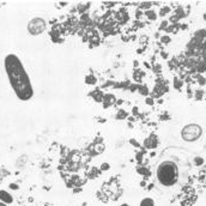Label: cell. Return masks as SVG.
<instances>
[{
	"label": "cell",
	"instance_id": "obj_2",
	"mask_svg": "<svg viewBox=\"0 0 206 206\" xmlns=\"http://www.w3.org/2000/svg\"><path fill=\"white\" fill-rule=\"evenodd\" d=\"M157 179L160 184L165 187H171L177 182L179 179V168L174 162L167 160L158 165L157 169Z\"/></svg>",
	"mask_w": 206,
	"mask_h": 206
},
{
	"label": "cell",
	"instance_id": "obj_10",
	"mask_svg": "<svg viewBox=\"0 0 206 206\" xmlns=\"http://www.w3.org/2000/svg\"><path fill=\"white\" fill-rule=\"evenodd\" d=\"M127 116V113L126 112H122V110H119V113H117V115H116V119H125Z\"/></svg>",
	"mask_w": 206,
	"mask_h": 206
},
{
	"label": "cell",
	"instance_id": "obj_17",
	"mask_svg": "<svg viewBox=\"0 0 206 206\" xmlns=\"http://www.w3.org/2000/svg\"><path fill=\"white\" fill-rule=\"evenodd\" d=\"M168 11H169V8H168V7L163 8V10L160 11V16H164V13H165V12H168Z\"/></svg>",
	"mask_w": 206,
	"mask_h": 206
},
{
	"label": "cell",
	"instance_id": "obj_12",
	"mask_svg": "<svg viewBox=\"0 0 206 206\" xmlns=\"http://www.w3.org/2000/svg\"><path fill=\"white\" fill-rule=\"evenodd\" d=\"M160 40H162L163 43H168V42H170V37H169V36H163Z\"/></svg>",
	"mask_w": 206,
	"mask_h": 206
},
{
	"label": "cell",
	"instance_id": "obj_20",
	"mask_svg": "<svg viewBox=\"0 0 206 206\" xmlns=\"http://www.w3.org/2000/svg\"><path fill=\"white\" fill-rule=\"evenodd\" d=\"M122 206H128V205H126V204H125V205H122Z\"/></svg>",
	"mask_w": 206,
	"mask_h": 206
},
{
	"label": "cell",
	"instance_id": "obj_1",
	"mask_svg": "<svg viewBox=\"0 0 206 206\" xmlns=\"http://www.w3.org/2000/svg\"><path fill=\"white\" fill-rule=\"evenodd\" d=\"M4 66L16 96L21 101H29L32 98L34 88L21 59L15 54H8L5 56Z\"/></svg>",
	"mask_w": 206,
	"mask_h": 206
},
{
	"label": "cell",
	"instance_id": "obj_14",
	"mask_svg": "<svg viewBox=\"0 0 206 206\" xmlns=\"http://www.w3.org/2000/svg\"><path fill=\"white\" fill-rule=\"evenodd\" d=\"M101 169H102V170H108V169H109V164H108V163H103V164L101 165Z\"/></svg>",
	"mask_w": 206,
	"mask_h": 206
},
{
	"label": "cell",
	"instance_id": "obj_11",
	"mask_svg": "<svg viewBox=\"0 0 206 206\" xmlns=\"http://www.w3.org/2000/svg\"><path fill=\"white\" fill-rule=\"evenodd\" d=\"M146 16H147L150 19H152V21L156 19V16H155V12H153V11H146Z\"/></svg>",
	"mask_w": 206,
	"mask_h": 206
},
{
	"label": "cell",
	"instance_id": "obj_6",
	"mask_svg": "<svg viewBox=\"0 0 206 206\" xmlns=\"http://www.w3.org/2000/svg\"><path fill=\"white\" fill-rule=\"evenodd\" d=\"M0 200L2 201V203H5V204H11L12 201H13V198H12V195L7 193L6 191H0Z\"/></svg>",
	"mask_w": 206,
	"mask_h": 206
},
{
	"label": "cell",
	"instance_id": "obj_9",
	"mask_svg": "<svg viewBox=\"0 0 206 206\" xmlns=\"http://www.w3.org/2000/svg\"><path fill=\"white\" fill-rule=\"evenodd\" d=\"M104 151V145L103 144H96L95 145V152L96 153H101Z\"/></svg>",
	"mask_w": 206,
	"mask_h": 206
},
{
	"label": "cell",
	"instance_id": "obj_15",
	"mask_svg": "<svg viewBox=\"0 0 206 206\" xmlns=\"http://www.w3.org/2000/svg\"><path fill=\"white\" fill-rule=\"evenodd\" d=\"M203 162H204V160H203V158H200V157H197V158H195V163H197V164H203Z\"/></svg>",
	"mask_w": 206,
	"mask_h": 206
},
{
	"label": "cell",
	"instance_id": "obj_19",
	"mask_svg": "<svg viewBox=\"0 0 206 206\" xmlns=\"http://www.w3.org/2000/svg\"><path fill=\"white\" fill-rule=\"evenodd\" d=\"M0 206H7V204H5V203H0Z\"/></svg>",
	"mask_w": 206,
	"mask_h": 206
},
{
	"label": "cell",
	"instance_id": "obj_18",
	"mask_svg": "<svg viewBox=\"0 0 206 206\" xmlns=\"http://www.w3.org/2000/svg\"><path fill=\"white\" fill-rule=\"evenodd\" d=\"M146 103H147V104H152V103H153L152 98H147V99H146Z\"/></svg>",
	"mask_w": 206,
	"mask_h": 206
},
{
	"label": "cell",
	"instance_id": "obj_7",
	"mask_svg": "<svg viewBox=\"0 0 206 206\" xmlns=\"http://www.w3.org/2000/svg\"><path fill=\"white\" fill-rule=\"evenodd\" d=\"M140 206H155V201L151 198H144L140 201Z\"/></svg>",
	"mask_w": 206,
	"mask_h": 206
},
{
	"label": "cell",
	"instance_id": "obj_8",
	"mask_svg": "<svg viewBox=\"0 0 206 206\" xmlns=\"http://www.w3.org/2000/svg\"><path fill=\"white\" fill-rule=\"evenodd\" d=\"M96 82H97V79H96V77L93 76V74H89V76L85 77V83L89 85H93L96 84Z\"/></svg>",
	"mask_w": 206,
	"mask_h": 206
},
{
	"label": "cell",
	"instance_id": "obj_13",
	"mask_svg": "<svg viewBox=\"0 0 206 206\" xmlns=\"http://www.w3.org/2000/svg\"><path fill=\"white\" fill-rule=\"evenodd\" d=\"M140 93H143V95H147V93H149V92H147V88H146V86H144L143 89L140 88Z\"/></svg>",
	"mask_w": 206,
	"mask_h": 206
},
{
	"label": "cell",
	"instance_id": "obj_4",
	"mask_svg": "<svg viewBox=\"0 0 206 206\" xmlns=\"http://www.w3.org/2000/svg\"><path fill=\"white\" fill-rule=\"evenodd\" d=\"M47 28V22L43 18L40 17H35L32 18L30 22L28 23V31L32 36H38L41 34H43Z\"/></svg>",
	"mask_w": 206,
	"mask_h": 206
},
{
	"label": "cell",
	"instance_id": "obj_5",
	"mask_svg": "<svg viewBox=\"0 0 206 206\" xmlns=\"http://www.w3.org/2000/svg\"><path fill=\"white\" fill-rule=\"evenodd\" d=\"M158 144V140H157V137L156 136H150V137L145 139V141H144V145L145 147L147 149H153V147H156Z\"/></svg>",
	"mask_w": 206,
	"mask_h": 206
},
{
	"label": "cell",
	"instance_id": "obj_16",
	"mask_svg": "<svg viewBox=\"0 0 206 206\" xmlns=\"http://www.w3.org/2000/svg\"><path fill=\"white\" fill-rule=\"evenodd\" d=\"M10 188H11V189H18V184L11 183V184H10Z\"/></svg>",
	"mask_w": 206,
	"mask_h": 206
},
{
	"label": "cell",
	"instance_id": "obj_3",
	"mask_svg": "<svg viewBox=\"0 0 206 206\" xmlns=\"http://www.w3.org/2000/svg\"><path fill=\"white\" fill-rule=\"evenodd\" d=\"M203 134V128L197 123H189L183 127L181 136L184 141H195Z\"/></svg>",
	"mask_w": 206,
	"mask_h": 206
}]
</instances>
